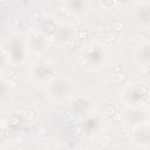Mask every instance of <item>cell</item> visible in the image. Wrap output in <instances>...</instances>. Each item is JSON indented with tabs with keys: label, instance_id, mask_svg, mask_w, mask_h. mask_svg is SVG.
<instances>
[{
	"label": "cell",
	"instance_id": "obj_6",
	"mask_svg": "<svg viewBox=\"0 0 150 150\" xmlns=\"http://www.w3.org/2000/svg\"><path fill=\"white\" fill-rule=\"evenodd\" d=\"M123 123L132 129H137L145 123L150 122V111L144 109V107H131L125 105L122 114Z\"/></svg>",
	"mask_w": 150,
	"mask_h": 150
},
{
	"label": "cell",
	"instance_id": "obj_5",
	"mask_svg": "<svg viewBox=\"0 0 150 150\" xmlns=\"http://www.w3.org/2000/svg\"><path fill=\"white\" fill-rule=\"evenodd\" d=\"M55 75H56V70L54 64L47 60L38 61L30 64L28 69V76L32 83L39 87H45Z\"/></svg>",
	"mask_w": 150,
	"mask_h": 150
},
{
	"label": "cell",
	"instance_id": "obj_11",
	"mask_svg": "<svg viewBox=\"0 0 150 150\" xmlns=\"http://www.w3.org/2000/svg\"><path fill=\"white\" fill-rule=\"evenodd\" d=\"M132 15L138 26L143 28H149L150 27V2L148 1L138 2L134 7Z\"/></svg>",
	"mask_w": 150,
	"mask_h": 150
},
{
	"label": "cell",
	"instance_id": "obj_9",
	"mask_svg": "<svg viewBox=\"0 0 150 150\" xmlns=\"http://www.w3.org/2000/svg\"><path fill=\"white\" fill-rule=\"evenodd\" d=\"M26 39L30 54H41L46 50L48 45V36H46L45 34L35 30L30 33Z\"/></svg>",
	"mask_w": 150,
	"mask_h": 150
},
{
	"label": "cell",
	"instance_id": "obj_13",
	"mask_svg": "<svg viewBox=\"0 0 150 150\" xmlns=\"http://www.w3.org/2000/svg\"><path fill=\"white\" fill-rule=\"evenodd\" d=\"M83 118H84V128H83L84 131L83 132H86L88 135L97 134L101 130V128L103 127V118L97 112L91 111Z\"/></svg>",
	"mask_w": 150,
	"mask_h": 150
},
{
	"label": "cell",
	"instance_id": "obj_4",
	"mask_svg": "<svg viewBox=\"0 0 150 150\" xmlns=\"http://www.w3.org/2000/svg\"><path fill=\"white\" fill-rule=\"evenodd\" d=\"M150 98V88L145 83L131 82L121 91V100L125 105L143 107Z\"/></svg>",
	"mask_w": 150,
	"mask_h": 150
},
{
	"label": "cell",
	"instance_id": "obj_3",
	"mask_svg": "<svg viewBox=\"0 0 150 150\" xmlns=\"http://www.w3.org/2000/svg\"><path fill=\"white\" fill-rule=\"evenodd\" d=\"M45 91L50 101L55 103H63L75 95V87L71 79L67 75H55L45 86Z\"/></svg>",
	"mask_w": 150,
	"mask_h": 150
},
{
	"label": "cell",
	"instance_id": "obj_2",
	"mask_svg": "<svg viewBox=\"0 0 150 150\" xmlns=\"http://www.w3.org/2000/svg\"><path fill=\"white\" fill-rule=\"evenodd\" d=\"M81 57L88 69L101 70L108 64L110 60V50L102 42L93 41L83 46L81 50Z\"/></svg>",
	"mask_w": 150,
	"mask_h": 150
},
{
	"label": "cell",
	"instance_id": "obj_10",
	"mask_svg": "<svg viewBox=\"0 0 150 150\" xmlns=\"http://www.w3.org/2000/svg\"><path fill=\"white\" fill-rule=\"evenodd\" d=\"M67 12L75 18H83L90 12V0H66Z\"/></svg>",
	"mask_w": 150,
	"mask_h": 150
},
{
	"label": "cell",
	"instance_id": "obj_7",
	"mask_svg": "<svg viewBox=\"0 0 150 150\" xmlns=\"http://www.w3.org/2000/svg\"><path fill=\"white\" fill-rule=\"evenodd\" d=\"M75 35H76V29L71 23L59 21L57 27L54 34L52 35V40L56 46L66 47L70 42H73V40L75 39Z\"/></svg>",
	"mask_w": 150,
	"mask_h": 150
},
{
	"label": "cell",
	"instance_id": "obj_1",
	"mask_svg": "<svg viewBox=\"0 0 150 150\" xmlns=\"http://www.w3.org/2000/svg\"><path fill=\"white\" fill-rule=\"evenodd\" d=\"M2 49L5 56L8 59V62L14 66L26 63L28 56L30 55L27 39L18 33H11L4 39Z\"/></svg>",
	"mask_w": 150,
	"mask_h": 150
},
{
	"label": "cell",
	"instance_id": "obj_12",
	"mask_svg": "<svg viewBox=\"0 0 150 150\" xmlns=\"http://www.w3.org/2000/svg\"><path fill=\"white\" fill-rule=\"evenodd\" d=\"M134 61L138 67L149 68L150 67V41H145L138 45L132 54Z\"/></svg>",
	"mask_w": 150,
	"mask_h": 150
},
{
	"label": "cell",
	"instance_id": "obj_8",
	"mask_svg": "<svg viewBox=\"0 0 150 150\" xmlns=\"http://www.w3.org/2000/svg\"><path fill=\"white\" fill-rule=\"evenodd\" d=\"M69 110L71 114L76 116L84 117L91 111H94L93 102L86 96H76L75 95L69 100Z\"/></svg>",
	"mask_w": 150,
	"mask_h": 150
}]
</instances>
